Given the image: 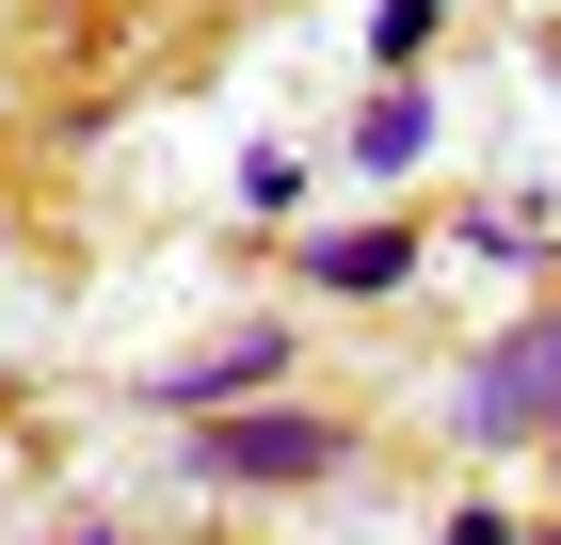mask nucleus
<instances>
[{
	"label": "nucleus",
	"instance_id": "6e6552de",
	"mask_svg": "<svg viewBox=\"0 0 561 545\" xmlns=\"http://www.w3.org/2000/svg\"><path fill=\"white\" fill-rule=\"evenodd\" d=\"M241 209H257V225L305 209V161H289V145H241Z\"/></svg>",
	"mask_w": 561,
	"mask_h": 545
},
{
	"label": "nucleus",
	"instance_id": "1a4fd4ad",
	"mask_svg": "<svg viewBox=\"0 0 561 545\" xmlns=\"http://www.w3.org/2000/svg\"><path fill=\"white\" fill-rule=\"evenodd\" d=\"M433 545H529V513H514V498H449V513H433Z\"/></svg>",
	"mask_w": 561,
	"mask_h": 545
},
{
	"label": "nucleus",
	"instance_id": "f8f14e48",
	"mask_svg": "<svg viewBox=\"0 0 561 545\" xmlns=\"http://www.w3.org/2000/svg\"><path fill=\"white\" fill-rule=\"evenodd\" d=\"M529 545H561V530H529Z\"/></svg>",
	"mask_w": 561,
	"mask_h": 545
},
{
	"label": "nucleus",
	"instance_id": "9d476101",
	"mask_svg": "<svg viewBox=\"0 0 561 545\" xmlns=\"http://www.w3.org/2000/svg\"><path fill=\"white\" fill-rule=\"evenodd\" d=\"M529 450H546V481H561V418H546V433H529Z\"/></svg>",
	"mask_w": 561,
	"mask_h": 545
},
{
	"label": "nucleus",
	"instance_id": "f03ea898",
	"mask_svg": "<svg viewBox=\"0 0 561 545\" xmlns=\"http://www.w3.org/2000/svg\"><path fill=\"white\" fill-rule=\"evenodd\" d=\"M546 418H561V305H529V321H497V337L466 353V385H449V433L514 465Z\"/></svg>",
	"mask_w": 561,
	"mask_h": 545
},
{
	"label": "nucleus",
	"instance_id": "423d86ee",
	"mask_svg": "<svg viewBox=\"0 0 561 545\" xmlns=\"http://www.w3.org/2000/svg\"><path fill=\"white\" fill-rule=\"evenodd\" d=\"M433 33H449V0H369V81H417Z\"/></svg>",
	"mask_w": 561,
	"mask_h": 545
},
{
	"label": "nucleus",
	"instance_id": "9b49d317",
	"mask_svg": "<svg viewBox=\"0 0 561 545\" xmlns=\"http://www.w3.org/2000/svg\"><path fill=\"white\" fill-rule=\"evenodd\" d=\"M48 545H113V530H48Z\"/></svg>",
	"mask_w": 561,
	"mask_h": 545
},
{
	"label": "nucleus",
	"instance_id": "f257e3e1",
	"mask_svg": "<svg viewBox=\"0 0 561 545\" xmlns=\"http://www.w3.org/2000/svg\"><path fill=\"white\" fill-rule=\"evenodd\" d=\"M176 465H193L209 498H305V481L353 465V418H321V401H225V418L176 433Z\"/></svg>",
	"mask_w": 561,
	"mask_h": 545
},
{
	"label": "nucleus",
	"instance_id": "0eeeda50",
	"mask_svg": "<svg viewBox=\"0 0 561 545\" xmlns=\"http://www.w3.org/2000/svg\"><path fill=\"white\" fill-rule=\"evenodd\" d=\"M466 241H481V257H497V273H529V257H546V241H561V225H546V209H529V193H514V209H497V193H481V209H466Z\"/></svg>",
	"mask_w": 561,
	"mask_h": 545
},
{
	"label": "nucleus",
	"instance_id": "7ed1b4c3",
	"mask_svg": "<svg viewBox=\"0 0 561 545\" xmlns=\"http://www.w3.org/2000/svg\"><path fill=\"white\" fill-rule=\"evenodd\" d=\"M273 385H289V321H225V337H193V353H161L129 401L193 433V418H225V401H273Z\"/></svg>",
	"mask_w": 561,
	"mask_h": 545
},
{
	"label": "nucleus",
	"instance_id": "20e7f679",
	"mask_svg": "<svg viewBox=\"0 0 561 545\" xmlns=\"http://www.w3.org/2000/svg\"><path fill=\"white\" fill-rule=\"evenodd\" d=\"M289 273L321 305H401V289H417V225H386V209H369V225H321V241H289Z\"/></svg>",
	"mask_w": 561,
	"mask_h": 545
},
{
	"label": "nucleus",
	"instance_id": "39448f33",
	"mask_svg": "<svg viewBox=\"0 0 561 545\" xmlns=\"http://www.w3.org/2000/svg\"><path fill=\"white\" fill-rule=\"evenodd\" d=\"M337 161L369 177V193L417 177V161H433V81H369V96H353V128H337Z\"/></svg>",
	"mask_w": 561,
	"mask_h": 545
}]
</instances>
